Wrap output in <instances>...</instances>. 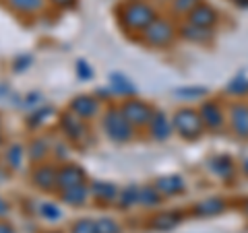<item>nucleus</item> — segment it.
Listing matches in <instances>:
<instances>
[{"label":"nucleus","instance_id":"f257e3e1","mask_svg":"<svg viewBox=\"0 0 248 233\" xmlns=\"http://www.w3.org/2000/svg\"><path fill=\"white\" fill-rule=\"evenodd\" d=\"M122 21L128 29L145 31L155 21V11L147 2H128L122 9Z\"/></svg>","mask_w":248,"mask_h":233},{"label":"nucleus","instance_id":"f03ea898","mask_svg":"<svg viewBox=\"0 0 248 233\" xmlns=\"http://www.w3.org/2000/svg\"><path fill=\"white\" fill-rule=\"evenodd\" d=\"M172 126L180 132L184 138H197L201 134V130H203V118L192 110H180L174 116Z\"/></svg>","mask_w":248,"mask_h":233},{"label":"nucleus","instance_id":"7ed1b4c3","mask_svg":"<svg viewBox=\"0 0 248 233\" xmlns=\"http://www.w3.org/2000/svg\"><path fill=\"white\" fill-rule=\"evenodd\" d=\"M104 126L108 130V134H110V138H114V141H128L130 134H133L130 122L124 118V114L118 110H112L106 116Z\"/></svg>","mask_w":248,"mask_h":233},{"label":"nucleus","instance_id":"20e7f679","mask_svg":"<svg viewBox=\"0 0 248 233\" xmlns=\"http://www.w3.org/2000/svg\"><path fill=\"white\" fill-rule=\"evenodd\" d=\"M145 42L147 44H151V45H166L172 42V37H174V29L172 25H170L168 21L164 19H155L149 27L145 29Z\"/></svg>","mask_w":248,"mask_h":233},{"label":"nucleus","instance_id":"39448f33","mask_svg":"<svg viewBox=\"0 0 248 233\" xmlns=\"http://www.w3.org/2000/svg\"><path fill=\"white\" fill-rule=\"evenodd\" d=\"M124 118H126L130 124H149L151 118H153V112L149 110V105H145L141 102H137V99H130L122 105Z\"/></svg>","mask_w":248,"mask_h":233},{"label":"nucleus","instance_id":"423d86ee","mask_svg":"<svg viewBox=\"0 0 248 233\" xmlns=\"http://www.w3.org/2000/svg\"><path fill=\"white\" fill-rule=\"evenodd\" d=\"M83 172L79 167H75V165H66V167H62L58 169V174H56V186H60L62 190H66V188H73V186H79L83 184Z\"/></svg>","mask_w":248,"mask_h":233},{"label":"nucleus","instance_id":"0eeeda50","mask_svg":"<svg viewBox=\"0 0 248 233\" xmlns=\"http://www.w3.org/2000/svg\"><path fill=\"white\" fill-rule=\"evenodd\" d=\"M188 19L192 25H197V27H211L213 23L217 21V15L215 11L211 9V6H207V4H197L195 9H192L188 13Z\"/></svg>","mask_w":248,"mask_h":233},{"label":"nucleus","instance_id":"6e6552de","mask_svg":"<svg viewBox=\"0 0 248 233\" xmlns=\"http://www.w3.org/2000/svg\"><path fill=\"white\" fill-rule=\"evenodd\" d=\"M232 128L238 136H248V105H234L232 107Z\"/></svg>","mask_w":248,"mask_h":233},{"label":"nucleus","instance_id":"1a4fd4ad","mask_svg":"<svg viewBox=\"0 0 248 233\" xmlns=\"http://www.w3.org/2000/svg\"><path fill=\"white\" fill-rule=\"evenodd\" d=\"M71 110L79 116V118H91V116H95L99 105L93 97H77L75 102L71 103Z\"/></svg>","mask_w":248,"mask_h":233},{"label":"nucleus","instance_id":"9d476101","mask_svg":"<svg viewBox=\"0 0 248 233\" xmlns=\"http://www.w3.org/2000/svg\"><path fill=\"white\" fill-rule=\"evenodd\" d=\"M151 132H153V136L157 138V141H166V138L172 134V124H170V120L166 118L164 114H153V118H151Z\"/></svg>","mask_w":248,"mask_h":233},{"label":"nucleus","instance_id":"9b49d317","mask_svg":"<svg viewBox=\"0 0 248 233\" xmlns=\"http://www.w3.org/2000/svg\"><path fill=\"white\" fill-rule=\"evenodd\" d=\"M56 169L54 167H48V165H44V167H40L35 172V175H33V180H35V184L40 186V188H44V190H50V188H54L56 186Z\"/></svg>","mask_w":248,"mask_h":233},{"label":"nucleus","instance_id":"f8f14e48","mask_svg":"<svg viewBox=\"0 0 248 233\" xmlns=\"http://www.w3.org/2000/svg\"><path fill=\"white\" fill-rule=\"evenodd\" d=\"M155 188L161 190L164 194H178L184 190V182H182V177H178V175H168V177H161V180L155 182Z\"/></svg>","mask_w":248,"mask_h":233},{"label":"nucleus","instance_id":"ddd939ff","mask_svg":"<svg viewBox=\"0 0 248 233\" xmlns=\"http://www.w3.org/2000/svg\"><path fill=\"white\" fill-rule=\"evenodd\" d=\"M201 112H203V122L207 124L209 128H219V126H221L223 114H221V110H219V107H217L215 103H205Z\"/></svg>","mask_w":248,"mask_h":233},{"label":"nucleus","instance_id":"4468645a","mask_svg":"<svg viewBox=\"0 0 248 233\" xmlns=\"http://www.w3.org/2000/svg\"><path fill=\"white\" fill-rule=\"evenodd\" d=\"M223 208H226V203H223L221 198H217V196H213V198H205L203 203H199L197 204V213L199 215H203V217H211V215H217V213H221Z\"/></svg>","mask_w":248,"mask_h":233},{"label":"nucleus","instance_id":"2eb2a0df","mask_svg":"<svg viewBox=\"0 0 248 233\" xmlns=\"http://www.w3.org/2000/svg\"><path fill=\"white\" fill-rule=\"evenodd\" d=\"M110 81H112L114 91H118L120 95H135V93H137L135 85L130 83L126 76H122V74H118V73H114V74L110 76Z\"/></svg>","mask_w":248,"mask_h":233},{"label":"nucleus","instance_id":"dca6fc26","mask_svg":"<svg viewBox=\"0 0 248 233\" xmlns=\"http://www.w3.org/2000/svg\"><path fill=\"white\" fill-rule=\"evenodd\" d=\"M6 4L19 13H35L44 6V0H6Z\"/></svg>","mask_w":248,"mask_h":233},{"label":"nucleus","instance_id":"f3484780","mask_svg":"<svg viewBox=\"0 0 248 233\" xmlns=\"http://www.w3.org/2000/svg\"><path fill=\"white\" fill-rule=\"evenodd\" d=\"M62 196L68 204H83L85 203V196H87V188H85L83 184L79 186H73V188H66L62 190Z\"/></svg>","mask_w":248,"mask_h":233},{"label":"nucleus","instance_id":"a211bd4d","mask_svg":"<svg viewBox=\"0 0 248 233\" xmlns=\"http://www.w3.org/2000/svg\"><path fill=\"white\" fill-rule=\"evenodd\" d=\"M182 35L186 37V40H192V42H207L209 35H211V31H209L207 27H197V25H186L182 27Z\"/></svg>","mask_w":248,"mask_h":233},{"label":"nucleus","instance_id":"6ab92c4d","mask_svg":"<svg viewBox=\"0 0 248 233\" xmlns=\"http://www.w3.org/2000/svg\"><path fill=\"white\" fill-rule=\"evenodd\" d=\"M62 126H64V130L68 132L71 136H75V138H79L81 134H83V124H81V120H79V116H71V114H66L64 118H62Z\"/></svg>","mask_w":248,"mask_h":233},{"label":"nucleus","instance_id":"aec40b11","mask_svg":"<svg viewBox=\"0 0 248 233\" xmlns=\"http://www.w3.org/2000/svg\"><path fill=\"white\" fill-rule=\"evenodd\" d=\"M91 192L95 194L97 198H102V200H106V198H114V194H116V186L106 184V182H95V184L91 186Z\"/></svg>","mask_w":248,"mask_h":233},{"label":"nucleus","instance_id":"412c9836","mask_svg":"<svg viewBox=\"0 0 248 233\" xmlns=\"http://www.w3.org/2000/svg\"><path fill=\"white\" fill-rule=\"evenodd\" d=\"M139 203H143L147 206H153L159 203V194H157V188H153V186H145L141 188V194H139Z\"/></svg>","mask_w":248,"mask_h":233},{"label":"nucleus","instance_id":"4be33fe9","mask_svg":"<svg viewBox=\"0 0 248 233\" xmlns=\"http://www.w3.org/2000/svg\"><path fill=\"white\" fill-rule=\"evenodd\" d=\"M211 169H213L217 175H221V177H230L232 172H234V167H232L230 159H226V157H217V159L211 163Z\"/></svg>","mask_w":248,"mask_h":233},{"label":"nucleus","instance_id":"5701e85b","mask_svg":"<svg viewBox=\"0 0 248 233\" xmlns=\"http://www.w3.org/2000/svg\"><path fill=\"white\" fill-rule=\"evenodd\" d=\"M176 223H178V217L174 213H164V215H157V219H153V227L168 231V229H172Z\"/></svg>","mask_w":248,"mask_h":233},{"label":"nucleus","instance_id":"b1692460","mask_svg":"<svg viewBox=\"0 0 248 233\" xmlns=\"http://www.w3.org/2000/svg\"><path fill=\"white\" fill-rule=\"evenodd\" d=\"M228 91L234 93V95H244V93L248 91V79H244V76H236V79L228 85Z\"/></svg>","mask_w":248,"mask_h":233},{"label":"nucleus","instance_id":"393cba45","mask_svg":"<svg viewBox=\"0 0 248 233\" xmlns=\"http://www.w3.org/2000/svg\"><path fill=\"white\" fill-rule=\"evenodd\" d=\"M139 194H141V188H137V186H128V188L122 192V203L124 204L139 203Z\"/></svg>","mask_w":248,"mask_h":233},{"label":"nucleus","instance_id":"a878e982","mask_svg":"<svg viewBox=\"0 0 248 233\" xmlns=\"http://www.w3.org/2000/svg\"><path fill=\"white\" fill-rule=\"evenodd\" d=\"M73 233H97V227H95V223L83 219V221H77L75 223Z\"/></svg>","mask_w":248,"mask_h":233},{"label":"nucleus","instance_id":"bb28decb","mask_svg":"<svg viewBox=\"0 0 248 233\" xmlns=\"http://www.w3.org/2000/svg\"><path fill=\"white\" fill-rule=\"evenodd\" d=\"M40 211H42V215L46 217V219H50V221H56V219H60V208L58 206H54V204H42L40 206Z\"/></svg>","mask_w":248,"mask_h":233},{"label":"nucleus","instance_id":"cd10ccee","mask_svg":"<svg viewBox=\"0 0 248 233\" xmlns=\"http://www.w3.org/2000/svg\"><path fill=\"white\" fill-rule=\"evenodd\" d=\"M197 4H201L199 0H174V9L178 13H190Z\"/></svg>","mask_w":248,"mask_h":233},{"label":"nucleus","instance_id":"c85d7f7f","mask_svg":"<svg viewBox=\"0 0 248 233\" xmlns=\"http://www.w3.org/2000/svg\"><path fill=\"white\" fill-rule=\"evenodd\" d=\"M97 227V233H118V227H116L114 221H108V219H102L95 223Z\"/></svg>","mask_w":248,"mask_h":233},{"label":"nucleus","instance_id":"c756f323","mask_svg":"<svg viewBox=\"0 0 248 233\" xmlns=\"http://www.w3.org/2000/svg\"><path fill=\"white\" fill-rule=\"evenodd\" d=\"M21 155H23L21 146H13V149L9 151V155H6V157H9V161H11L13 167H19V165H21Z\"/></svg>","mask_w":248,"mask_h":233},{"label":"nucleus","instance_id":"7c9ffc66","mask_svg":"<svg viewBox=\"0 0 248 233\" xmlns=\"http://www.w3.org/2000/svg\"><path fill=\"white\" fill-rule=\"evenodd\" d=\"M176 93H178V95H190V97H201V95H205L207 91L199 87V89H178Z\"/></svg>","mask_w":248,"mask_h":233},{"label":"nucleus","instance_id":"2f4dec72","mask_svg":"<svg viewBox=\"0 0 248 233\" xmlns=\"http://www.w3.org/2000/svg\"><path fill=\"white\" fill-rule=\"evenodd\" d=\"M77 68H79V74L83 76V79H91V76H93V71H91V68H87V64H85L83 60L79 62V66H77Z\"/></svg>","mask_w":248,"mask_h":233},{"label":"nucleus","instance_id":"473e14b6","mask_svg":"<svg viewBox=\"0 0 248 233\" xmlns=\"http://www.w3.org/2000/svg\"><path fill=\"white\" fill-rule=\"evenodd\" d=\"M56 6H62V9H66V6H73L75 4V0H52Z\"/></svg>","mask_w":248,"mask_h":233},{"label":"nucleus","instance_id":"72a5a7b5","mask_svg":"<svg viewBox=\"0 0 248 233\" xmlns=\"http://www.w3.org/2000/svg\"><path fill=\"white\" fill-rule=\"evenodd\" d=\"M6 213H9V204H6V203H4V200H2V198H0V217H4Z\"/></svg>","mask_w":248,"mask_h":233},{"label":"nucleus","instance_id":"f704fd0d","mask_svg":"<svg viewBox=\"0 0 248 233\" xmlns=\"http://www.w3.org/2000/svg\"><path fill=\"white\" fill-rule=\"evenodd\" d=\"M236 2H238V6H246L248 9V0H236Z\"/></svg>","mask_w":248,"mask_h":233},{"label":"nucleus","instance_id":"c9c22d12","mask_svg":"<svg viewBox=\"0 0 248 233\" xmlns=\"http://www.w3.org/2000/svg\"><path fill=\"white\" fill-rule=\"evenodd\" d=\"M0 233H11V227H4V225H0Z\"/></svg>","mask_w":248,"mask_h":233},{"label":"nucleus","instance_id":"e433bc0d","mask_svg":"<svg viewBox=\"0 0 248 233\" xmlns=\"http://www.w3.org/2000/svg\"><path fill=\"white\" fill-rule=\"evenodd\" d=\"M244 169H246V172H248V161H246V163H244Z\"/></svg>","mask_w":248,"mask_h":233},{"label":"nucleus","instance_id":"4c0bfd02","mask_svg":"<svg viewBox=\"0 0 248 233\" xmlns=\"http://www.w3.org/2000/svg\"><path fill=\"white\" fill-rule=\"evenodd\" d=\"M246 213H248V203H246Z\"/></svg>","mask_w":248,"mask_h":233}]
</instances>
